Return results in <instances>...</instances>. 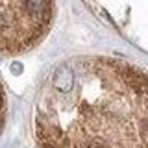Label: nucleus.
I'll return each mask as SVG.
<instances>
[{
    "label": "nucleus",
    "instance_id": "1",
    "mask_svg": "<svg viewBox=\"0 0 148 148\" xmlns=\"http://www.w3.org/2000/svg\"><path fill=\"white\" fill-rule=\"evenodd\" d=\"M76 83V76L71 65H61L52 74V89L58 92H71Z\"/></svg>",
    "mask_w": 148,
    "mask_h": 148
}]
</instances>
